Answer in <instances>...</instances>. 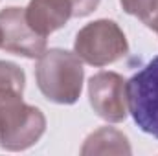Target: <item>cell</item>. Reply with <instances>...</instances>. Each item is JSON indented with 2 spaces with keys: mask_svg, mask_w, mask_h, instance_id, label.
I'll list each match as a JSON object with an SVG mask.
<instances>
[{
  "mask_svg": "<svg viewBox=\"0 0 158 156\" xmlns=\"http://www.w3.org/2000/svg\"><path fill=\"white\" fill-rule=\"evenodd\" d=\"M131 143L123 132L112 127H101L86 136L81 154H131Z\"/></svg>",
  "mask_w": 158,
  "mask_h": 156,
  "instance_id": "8",
  "label": "cell"
},
{
  "mask_svg": "<svg viewBox=\"0 0 158 156\" xmlns=\"http://www.w3.org/2000/svg\"><path fill=\"white\" fill-rule=\"evenodd\" d=\"M74 51L90 66H107L129 53V42L123 30L114 20L101 18L77 31Z\"/></svg>",
  "mask_w": 158,
  "mask_h": 156,
  "instance_id": "2",
  "label": "cell"
},
{
  "mask_svg": "<svg viewBox=\"0 0 158 156\" xmlns=\"http://www.w3.org/2000/svg\"><path fill=\"white\" fill-rule=\"evenodd\" d=\"M46 130V117L37 107L22 99L0 107V145L6 151H26Z\"/></svg>",
  "mask_w": 158,
  "mask_h": 156,
  "instance_id": "3",
  "label": "cell"
},
{
  "mask_svg": "<svg viewBox=\"0 0 158 156\" xmlns=\"http://www.w3.org/2000/svg\"><path fill=\"white\" fill-rule=\"evenodd\" d=\"M24 86L26 76L22 68H19L15 63L0 61V107L9 101L22 99Z\"/></svg>",
  "mask_w": 158,
  "mask_h": 156,
  "instance_id": "9",
  "label": "cell"
},
{
  "mask_svg": "<svg viewBox=\"0 0 158 156\" xmlns=\"http://www.w3.org/2000/svg\"><path fill=\"white\" fill-rule=\"evenodd\" d=\"M125 13L140 18L149 30L158 33V0H119Z\"/></svg>",
  "mask_w": 158,
  "mask_h": 156,
  "instance_id": "10",
  "label": "cell"
},
{
  "mask_svg": "<svg viewBox=\"0 0 158 156\" xmlns=\"http://www.w3.org/2000/svg\"><path fill=\"white\" fill-rule=\"evenodd\" d=\"M24 17L33 31L48 37L74 17V7L70 0H30Z\"/></svg>",
  "mask_w": 158,
  "mask_h": 156,
  "instance_id": "7",
  "label": "cell"
},
{
  "mask_svg": "<svg viewBox=\"0 0 158 156\" xmlns=\"http://www.w3.org/2000/svg\"><path fill=\"white\" fill-rule=\"evenodd\" d=\"M37 86L42 96L57 105L76 103L83 90V61L76 51H66L61 48L46 50L39 57L35 68Z\"/></svg>",
  "mask_w": 158,
  "mask_h": 156,
  "instance_id": "1",
  "label": "cell"
},
{
  "mask_svg": "<svg viewBox=\"0 0 158 156\" xmlns=\"http://www.w3.org/2000/svg\"><path fill=\"white\" fill-rule=\"evenodd\" d=\"M0 46H2V35H0Z\"/></svg>",
  "mask_w": 158,
  "mask_h": 156,
  "instance_id": "12",
  "label": "cell"
},
{
  "mask_svg": "<svg viewBox=\"0 0 158 156\" xmlns=\"http://www.w3.org/2000/svg\"><path fill=\"white\" fill-rule=\"evenodd\" d=\"M0 35L2 50L22 55L28 59H39L46 51V37L30 28L20 7H6L0 11Z\"/></svg>",
  "mask_w": 158,
  "mask_h": 156,
  "instance_id": "6",
  "label": "cell"
},
{
  "mask_svg": "<svg viewBox=\"0 0 158 156\" xmlns=\"http://www.w3.org/2000/svg\"><path fill=\"white\" fill-rule=\"evenodd\" d=\"M127 105L134 123L158 140V55L127 81Z\"/></svg>",
  "mask_w": 158,
  "mask_h": 156,
  "instance_id": "4",
  "label": "cell"
},
{
  "mask_svg": "<svg viewBox=\"0 0 158 156\" xmlns=\"http://www.w3.org/2000/svg\"><path fill=\"white\" fill-rule=\"evenodd\" d=\"M72 7H74V17L81 18V17H88L90 13H94L99 6V0H70Z\"/></svg>",
  "mask_w": 158,
  "mask_h": 156,
  "instance_id": "11",
  "label": "cell"
},
{
  "mask_svg": "<svg viewBox=\"0 0 158 156\" xmlns=\"http://www.w3.org/2000/svg\"><path fill=\"white\" fill-rule=\"evenodd\" d=\"M90 107L101 119L121 123L129 114L127 81L116 72H98L88 81Z\"/></svg>",
  "mask_w": 158,
  "mask_h": 156,
  "instance_id": "5",
  "label": "cell"
}]
</instances>
